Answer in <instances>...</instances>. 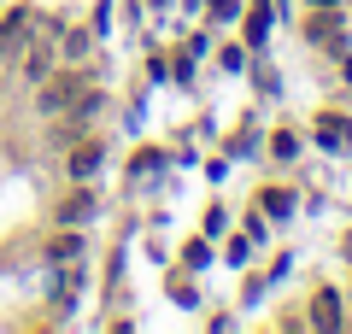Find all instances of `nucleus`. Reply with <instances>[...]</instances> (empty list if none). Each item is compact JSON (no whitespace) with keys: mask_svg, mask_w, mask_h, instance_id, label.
Wrapping results in <instances>:
<instances>
[{"mask_svg":"<svg viewBox=\"0 0 352 334\" xmlns=\"http://www.w3.org/2000/svg\"><path fill=\"white\" fill-rule=\"evenodd\" d=\"M317 329H340V293H335V287L317 293Z\"/></svg>","mask_w":352,"mask_h":334,"instance_id":"1a4fd4ad","label":"nucleus"},{"mask_svg":"<svg viewBox=\"0 0 352 334\" xmlns=\"http://www.w3.org/2000/svg\"><path fill=\"white\" fill-rule=\"evenodd\" d=\"M340 82L352 88V53H346V59H340Z\"/></svg>","mask_w":352,"mask_h":334,"instance_id":"dca6fc26","label":"nucleus"},{"mask_svg":"<svg viewBox=\"0 0 352 334\" xmlns=\"http://www.w3.org/2000/svg\"><path fill=\"white\" fill-rule=\"evenodd\" d=\"M53 217H59V229H82V223L94 217V188H88V182H76L71 194L59 199V211H53Z\"/></svg>","mask_w":352,"mask_h":334,"instance_id":"7ed1b4c3","label":"nucleus"},{"mask_svg":"<svg viewBox=\"0 0 352 334\" xmlns=\"http://www.w3.org/2000/svg\"><path fill=\"white\" fill-rule=\"evenodd\" d=\"M47 264H59V270L82 264V229H65V235H59V241L47 247Z\"/></svg>","mask_w":352,"mask_h":334,"instance_id":"423d86ee","label":"nucleus"},{"mask_svg":"<svg viewBox=\"0 0 352 334\" xmlns=\"http://www.w3.org/2000/svg\"><path fill=\"white\" fill-rule=\"evenodd\" d=\"M106 164V141L100 135H82V147L65 153V170H71V182H94V170Z\"/></svg>","mask_w":352,"mask_h":334,"instance_id":"f03ea898","label":"nucleus"},{"mask_svg":"<svg viewBox=\"0 0 352 334\" xmlns=\"http://www.w3.org/2000/svg\"><path fill=\"white\" fill-rule=\"evenodd\" d=\"M270 24H276V6H270V0H252L247 24H241V36H247V47H264V41H270Z\"/></svg>","mask_w":352,"mask_h":334,"instance_id":"39448f33","label":"nucleus"},{"mask_svg":"<svg viewBox=\"0 0 352 334\" xmlns=\"http://www.w3.org/2000/svg\"><path fill=\"white\" fill-rule=\"evenodd\" d=\"M258 211H270V217H294V188H258Z\"/></svg>","mask_w":352,"mask_h":334,"instance_id":"6e6552de","label":"nucleus"},{"mask_svg":"<svg viewBox=\"0 0 352 334\" xmlns=\"http://www.w3.org/2000/svg\"><path fill=\"white\" fill-rule=\"evenodd\" d=\"M305 6H340V0H305Z\"/></svg>","mask_w":352,"mask_h":334,"instance_id":"f3484780","label":"nucleus"},{"mask_svg":"<svg viewBox=\"0 0 352 334\" xmlns=\"http://www.w3.org/2000/svg\"><path fill=\"white\" fill-rule=\"evenodd\" d=\"M346 258H352V235H346Z\"/></svg>","mask_w":352,"mask_h":334,"instance_id":"a211bd4d","label":"nucleus"},{"mask_svg":"<svg viewBox=\"0 0 352 334\" xmlns=\"http://www.w3.org/2000/svg\"><path fill=\"white\" fill-rule=\"evenodd\" d=\"M305 41L329 53H346V30H340V6H305Z\"/></svg>","mask_w":352,"mask_h":334,"instance_id":"f257e3e1","label":"nucleus"},{"mask_svg":"<svg viewBox=\"0 0 352 334\" xmlns=\"http://www.w3.org/2000/svg\"><path fill=\"white\" fill-rule=\"evenodd\" d=\"M182 264H188V270H206V264H212V235L188 241V247H182Z\"/></svg>","mask_w":352,"mask_h":334,"instance_id":"9d476101","label":"nucleus"},{"mask_svg":"<svg viewBox=\"0 0 352 334\" xmlns=\"http://www.w3.org/2000/svg\"><path fill=\"white\" fill-rule=\"evenodd\" d=\"M223 229H229V217H223V205H212V211H206V235H223Z\"/></svg>","mask_w":352,"mask_h":334,"instance_id":"2eb2a0df","label":"nucleus"},{"mask_svg":"<svg viewBox=\"0 0 352 334\" xmlns=\"http://www.w3.org/2000/svg\"><path fill=\"white\" fill-rule=\"evenodd\" d=\"M24 76H30V82H47V47H41L36 59H24Z\"/></svg>","mask_w":352,"mask_h":334,"instance_id":"ddd939ff","label":"nucleus"},{"mask_svg":"<svg viewBox=\"0 0 352 334\" xmlns=\"http://www.w3.org/2000/svg\"><path fill=\"white\" fill-rule=\"evenodd\" d=\"M88 53V30H65V59H82Z\"/></svg>","mask_w":352,"mask_h":334,"instance_id":"f8f14e48","label":"nucleus"},{"mask_svg":"<svg viewBox=\"0 0 352 334\" xmlns=\"http://www.w3.org/2000/svg\"><path fill=\"white\" fill-rule=\"evenodd\" d=\"M30 30H36V12H30V6H12V12H6V24H0V47H12V41H24Z\"/></svg>","mask_w":352,"mask_h":334,"instance_id":"0eeeda50","label":"nucleus"},{"mask_svg":"<svg viewBox=\"0 0 352 334\" xmlns=\"http://www.w3.org/2000/svg\"><path fill=\"white\" fill-rule=\"evenodd\" d=\"M270 153H276L282 164H288V159H300V135H288V129H282V135H270Z\"/></svg>","mask_w":352,"mask_h":334,"instance_id":"9b49d317","label":"nucleus"},{"mask_svg":"<svg viewBox=\"0 0 352 334\" xmlns=\"http://www.w3.org/2000/svg\"><path fill=\"white\" fill-rule=\"evenodd\" d=\"M252 258V235H241V241H229V264H247Z\"/></svg>","mask_w":352,"mask_h":334,"instance_id":"4468645a","label":"nucleus"},{"mask_svg":"<svg viewBox=\"0 0 352 334\" xmlns=\"http://www.w3.org/2000/svg\"><path fill=\"white\" fill-rule=\"evenodd\" d=\"M82 88H88L82 71H65L53 88H41V111H65V106H76V94H82Z\"/></svg>","mask_w":352,"mask_h":334,"instance_id":"20e7f679","label":"nucleus"}]
</instances>
